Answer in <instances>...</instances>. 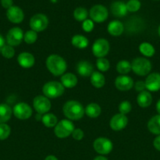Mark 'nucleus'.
<instances>
[{
	"label": "nucleus",
	"mask_w": 160,
	"mask_h": 160,
	"mask_svg": "<svg viewBox=\"0 0 160 160\" xmlns=\"http://www.w3.org/2000/svg\"><path fill=\"white\" fill-rule=\"evenodd\" d=\"M63 112L64 116L71 120H78L83 118L85 109L83 105L77 101H68L64 105Z\"/></svg>",
	"instance_id": "nucleus-1"
},
{
	"label": "nucleus",
	"mask_w": 160,
	"mask_h": 160,
	"mask_svg": "<svg viewBox=\"0 0 160 160\" xmlns=\"http://www.w3.org/2000/svg\"><path fill=\"white\" fill-rule=\"evenodd\" d=\"M46 67L49 71L54 76L64 74L67 69V63L61 56L50 55L46 59Z\"/></svg>",
	"instance_id": "nucleus-2"
},
{
	"label": "nucleus",
	"mask_w": 160,
	"mask_h": 160,
	"mask_svg": "<svg viewBox=\"0 0 160 160\" xmlns=\"http://www.w3.org/2000/svg\"><path fill=\"white\" fill-rule=\"evenodd\" d=\"M44 95L48 98H55L62 95L64 92V87L57 81H49L42 88Z\"/></svg>",
	"instance_id": "nucleus-3"
},
{
	"label": "nucleus",
	"mask_w": 160,
	"mask_h": 160,
	"mask_svg": "<svg viewBox=\"0 0 160 160\" xmlns=\"http://www.w3.org/2000/svg\"><path fill=\"white\" fill-rule=\"evenodd\" d=\"M131 68L135 73L139 76H146L152 70V64L145 58H136L131 63Z\"/></svg>",
	"instance_id": "nucleus-4"
},
{
	"label": "nucleus",
	"mask_w": 160,
	"mask_h": 160,
	"mask_svg": "<svg viewBox=\"0 0 160 160\" xmlns=\"http://www.w3.org/2000/svg\"><path fill=\"white\" fill-rule=\"evenodd\" d=\"M75 130L73 123L68 120H63L55 126L54 133L59 138H65L72 134Z\"/></svg>",
	"instance_id": "nucleus-5"
},
{
	"label": "nucleus",
	"mask_w": 160,
	"mask_h": 160,
	"mask_svg": "<svg viewBox=\"0 0 160 160\" xmlns=\"http://www.w3.org/2000/svg\"><path fill=\"white\" fill-rule=\"evenodd\" d=\"M48 18L44 14L39 13L33 16L30 20V27L35 32L44 31L48 26Z\"/></svg>",
	"instance_id": "nucleus-6"
},
{
	"label": "nucleus",
	"mask_w": 160,
	"mask_h": 160,
	"mask_svg": "<svg viewBox=\"0 0 160 160\" xmlns=\"http://www.w3.org/2000/svg\"><path fill=\"white\" fill-rule=\"evenodd\" d=\"M93 148L97 153L100 155H107L112 150V142L105 138H99L93 142Z\"/></svg>",
	"instance_id": "nucleus-7"
},
{
	"label": "nucleus",
	"mask_w": 160,
	"mask_h": 160,
	"mask_svg": "<svg viewBox=\"0 0 160 160\" xmlns=\"http://www.w3.org/2000/svg\"><path fill=\"white\" fill-rule=\"evenodd\" d=\"M89 16L93 21L97 23H102L108 18V9L102 5H96L90 9Z\"/></svg>",
	"instance_id": "nucleus-8"
},
{
	"label": "nucleus",
	"mask_w": 160,
	"mask_h": 160,
	"mask_svg": "<svg viewBox=\"0 0 160 160\" xmlns=\"http://www.w3.org/2000/svg\"><path fill=\"white\" fill-rule=\"evenodd\" d=\"M110 45L106 39H97L93 45L92 51L95 56L98 58H104L109 52Z\"/></svg>",
	"instance_id": "nucleus-9"
},
{
	"label": "nucleus",
	"mask_w": 160,
	"mask_h": 160,
	"mask_svg": "<svg viewBox=\"0 0 160 160\" xmlns=\"http://www.w3.org/2000/svg\"><path fill=\"white\" fill-rule=\"evenodd\" d=\"M24 39L23 31L20 28H13L6 34V42L11 46L19 45Z\"/></svg>",
	"instance_id": "nucleus-10"
},
{
	"label": "nucleus",
	"mask_w": 160,
	"mask_h": 160,
	"mask_svg": "<svg viewBox=\"0 0 160 160\" xmlns=\"http://www.w3.org/2000/svg\"><path fill=\"white\" fill-rule=\"evenodd\" d=\"M14 116L19 120H28L32 114V109L27 103H17L13 110Z\"/></svg>",
	"instance_id": "nucleus-11"
},
{
	"label": "nucleus",
	"mask_w": 160,
	"mask_h": 160,
	"mask_svg": "<svg viewBox=\"0 0 160 160\" xmlns=\"http://www.w3.org/2000/svg\"><path fill=\"white\" fill-rule=\"evenodd\" d=\"M33 106L35 109L39 114L46 113L51 108V103L48 98L42 95H39L35 97L33 101Z\"/></svg>",
	"instance_id": "nucleus-12"
},
{
	"label": "nucleus",
	"mask_w": 160,
	"mask_h": 160,
	"mask_svg": "<svg viewBox=\"0 0 160 160\" xmlns=\"http://www.w3.org/2000/svg\"><path fill=\"white\" fill-rule=\"evenodd\" d=\"M128 119L124 114L119 113L115 115L110 120V127L113 131H121L126 127Z\"/></svg>",
	"instance_id": "nucleus-13"
},
{
	"label": "nucleus",
	"mask_w": 160,
	"mask_h": 160,
	"mask_svg": "<svg viewBox=\"0 0 160 160\" xmlns=\"http://www.w3.org/2000/svg\"><path fill=\"white\" fill-rule=\"evenodd\" d=\"M6 16H7L8 20L13 23H21L24 17L23 10L18 6H13L7 9Z\"/></svg>",
	"instance_id": "nucleus-14"
},
{
	"label": "nucleus",
	"mask_w": 160,
	"mask_h": 160,
	"mask_svg": "<svg viewBox=\"0 0 160 160\" xmlns=\"http://www.w3.org/2000/svg\"><path fill=\"white\" fill-rule=\"evenodd\" d=\"M144 82L147 90L151 92H157L160 90V73H151L147 77Z\"/></svg>",
	"instance_id": "nucleus-15"
},
{
	"label": "nucleus",
	"mask_w": 160,
	"mask_h": 160,
	"mask_svg": "<svg viewBox=\"0 0 160 160\" xmlns=\"http://www.w3.org/2000/svg\"><path fill=\"white\" fill-rule=\"evenodd\" d=\"M115 87L120 91H128L133 86V81L130 77L121 75L116 78L115 81Z\"/></svg>",
	"instance_id": "nucleus-16"
},
{
	"label": "nucleus",
	"mask_w": 160,
	"mask_h": 160,
	"mask_svg": "<svg viewBox=\"0 0 160 160\" xmlns=\"http://www.w3.org/2000/svg\"><path fill=\"white\" fill-rule=\"evenodd\" d=\"M17 62L23 68H30L35 64V58L31 53L22 52L17 57Z\"/></svg>",
	"instance_id": "nucleus-17"
},
{
	"label": "nucleus",
	"mask_w": 160,
	"mask_h": 160,
	"mask_svg": "<svg viewBox=\"0 0 160 160\" xmlns=\"http://www.w3.org/2000/svg\"><path fill=\"white\" fill-rule=\"evenodd\" d=\"M111 12L114 16L118 17H122L126 15L127 8L126 5L121 1L115 2L111 6Z\"/></svg>",
	"instance_id": "nucleus-18"
},
{
	"label": "nucleus",
	"mask_w": 160,
	"mask_h": 160,
	"mask_svg": "<svg viewBox=\"0 0 160 160\" xmlns=\"http://www.w3.org/2000/svg\"><path fill=\"white\" fill-rule=\"evenodd\" d=\"M77 72L83 77H90L93 73V66L87 61H81L77 65Z\"/></svg>",
	"instance_id": "nucleus-19"
},
{
	"label": "nucleus",
	"mask_w": 160,
	"mask_h": 160,
	"mask_svg": "<svg viewBox=\"0 0 160 160\" xmlns=\"http://www.w3.org/2000/svg\"><path fill=\"white\" fill-rule=\"evenodd\" d=\"M77 82H78V79H77L76 76L72 73H64L61 77V84L64 88H72L75 87Z\"/></svg>",
	"instance_id": "nucleus-20"
},
{
	"label": "nucleus",
	"mask_w": 160,
	"mask_h": 160,
	"mask_svg": "<svg viewBox=\"0 0 160 160\" xmlns=\"http://www.w3.org/2000/svg\"><path fill=\"white\" fill-rule=\"evenodd\" d=\"M108 33L111 35L119 36L123 32L124 26L119 20H113L108 24Z\"/></svg>",
	"instance_id": "nucleus-21"
},
{
	"label": "nucleus",
	"mask_w": 160,
	"mask_h": 160,
	"mask_svg": "<svg viewBox=\"0 0 160 160\" xmlns=\"http://www.w3.org/2000/svg\"><path fill=\"white\" fill-rule=\"evenodd\" d=\"M147 128L152 134L160 135V114L150 119L147 123Z\"/></svg>",
	"instance_id": "nucleus-22"
},
{
	"label": "nucleus",
	"mask_w": 160,
	"mask_h": 160,
	"mask_svg": "<svg viewBox=\"0 0 160 160\" xmlns=\"http://www.w3.org/2000/svg\"><path fill=\"white\" fill-rule=\"evenodd\" d=\"M138 105L141 107L146 108L148 107L152 102V96L148 92H141V93L138 95L137 98H136Z\"/></svg>",
	"instance_id": "nucleus-23"
},
{
	"label": "nucleus",
	"mask_w": 160,
	"mask_h": 160,
	"mask_svg": "<svg viewBox=\"0 0 160 160\" xmlns=\"http://www.w3.org/2000/svg\"><path fill=\"white\" fill-rule=\"evenodd\" d=\"M12 112V109L7 104H0V123H5L9 120Z\"/></svg>",
	"instance_id": "nucleus-24"
},
{
	"label": "nucleus",
	"mask_w": 160,
	"mask_h": 160,
	"mask_svg": "<svg viewBox=\"0 0 160 160\" xmlns=\"http://www.w3.org/2000/svg\"><path fill=\"white\" fill-rule=\"evenodd\" d=\"M90 82L97 88H100L105 84V78L99 72H93L90 76Z\"/></svg>",
	"instance_id": "nucleus-25"
},
{
	"label": "nucleus",
	"mask_w": 160,
	"mask_h": 160,
	"mask_svg": "<svg viewBox=\"0 0 160 160\" xmlns=\"http://www.w3.org/2000/svg\"><path fill=\"white\" fill-rule=\"evenodd\" d=\"M100 112H101V109L97 103H90L86 106V109H85V112L86 113V115L90 118L97 117L100 114Z\"/></svg>",
	"instance_id": "nucleus-26"
},
{
	"label": "nucleus",
	"mask_w": 160,
	"mask_h": 160,
	"mask_svg": "<svg viewBox=\"0 0 160 160\" xmlns=\"http://www.w3.org/2000/svg\"><path fill=\"white\" fill-rule=\"evenodd\" d=\"M72 44L78 48H85L86 47L88 46L89 41L85 36L77 34V35L73 36V38H72Z\"/></svg>",
	"instance_id": "nucleus-27"
},
{
	"label": "nucleus",
	"mask_w": 160,
	"mask_h": 160,
	"mask_svg": "<svg viewBox=\"0 0 160 160\" xmlns=\"http://www.w3.org/2000/svg\"><path fill=\"white\" fill-rule=\"evenodd\" d=\"M139 49L141 54L147 56V57H152V56H153L155 52L154 47L150 43H148V42H143V43H141L140 45Z\"/></svg>",
	"instance_id": "nucleus-28"
},
{
	"label": "nucleus",
	"mask_w": 160,
	"mask_h": 160,
	"mask_svg": "<svg viewBox=\"0 0 160 160\" xmlns=\"http://www.w3.org/2000/svg\"><path fill=\"white\" fill-rule=\"evenodd\" d=\"M42 121L46 128H53L57 124V118L52 113H46L42 117Z\"/></svg>",
	"instance_id": "nucleus-29"
},
{
	"label": "nucleus",
	"mask_w": 160,
	"mask_h": 160,
	"mask_svg": "<svg viewBox=\"0 0 160 160\" xmlns=\"http://www.w3.org/2000/svg\"><path fill=\"white\" fill-rule=\"evenodd\" d=\"M116 70L121 74H126L132 70L131 64L127 60H121L117 63Z\"/></svg>",
	"instance_id": "nucleus-30"
},
{
	"label": "nucleus",
	"mask_w": 160,
	"mask_h": 160,
	"mask_svg": "<svg viewBox=\"0 0 160 160\" xmlns=\"http://www.w3.org/2000/svg\"><path fill=\"white\" fill-rule=\"evenodd\" d=\"M88 16L87 10L85 8L78 7L74 11V17L78 21H84L86 20Z\"/></svg>",
	"instance_id": "nucleus-31"
},
{
	"label": "nucleus",
	"mask_w": 160,
	"mask_h": 160,
	"mask_svg": "<svg viewBox=\"0 0 160 160\" xmlns=\"http://www.w3.org/2000/svg\"><path fill=\"white\" fill-rule=\"evenodd\" d=\"M11 129L9 125L6 123H0V140H6L10 134Z\"/></svg>",
	"instance_id": "nucleus-32"
},
{
	"label": "nucleus",
	"mask_w": 160,
	"mask_h": 160,
	"mask_svg": "<svg viewBox=\"0 0 160 160\" xmlns=\"http://www.w3.org/2000/svg\"><path fill=\"white\" fill-rule=\"evenodd\" d=\"M37 32L31 30L24 34V40L27 44H33L37 40Z\"/></svg>",
	"instance_id": "nucleus-33"
},
{
	"label": "nucleus",
	"mask_w": 160,
	"mask_h": 160,
	"mask_svg": "<svg viewBox=\"0 0 160 160\" xmlns=\"http://www.w3.org/2000/svg\"><path fill=\"white\" fill-rule=\"evenodd\" d=\"M97 67L100 71H107L110 68V62L105 58H98L97 60Z\"/></svg>",
	"instance_id": "nucleus-34"
},
{
	"label": "nucleus",
	"mask_w": 160,
	"mask_h": 160,
	"mask_svg": "<svg viewBox=\"0 0 160 160\" xmlns=\"http://www.w3.org/2000/svg\"><path fill=\"white\" fill-rule=\"evenodd\" d=\"M1 53L3 57L6 58V59H11L15 55V50H14V48L11 45H5L3 49H2Z\"/></svg>",
	"instance_id": "nucleus-35"
},
{
	"label": "nucleus",
	"mask_w": 160,
	"mask_h": 160,
	"mask_svg": "<svg viewBox=\"0 0 160 160\" xmlns=\"http://www.w3.org/2000/svg\"><path fill=\"white\" fill-rule=\"evenodd\" d=\"M127 10L130 12H136L141 8V2L139 0H130L126 3Z\"/></svg>",
	"instance_id": "nucleus-36"
},
{
	"label": "nucleus",
	"mask_w": 160,
	"mask_h": 160,
	"mask_svg": "<svg viewBox=\"0 0 160 160\" xmlns=\"http://www.w3.org/2000/svg\"><path fill=\"white\" fill-rule=\"evenodd\" d=\"M131 109H132L131 104H130L128 101H124L122 102H121L119 107L120 113L124 114V115L129 113V112H130V110H131Z\"/></svg>",
	"instance_id": "nucleus-37"
},
{
	"label": "nucleus",
	"mask_w": 160,
	"mask_h": 160,
	"mask_svg": "<svg viewBox=\"0 0 160 160\" xmlns=\"http://www.w3.org/2000/svg\"><path fill=\"white\" fill-rule=\"evenodd\" d=\"M93 23L91 20H86L83 21V29L86 32H90L93 29Z\"/></svg>",
	"instance_id": "nucleus-38"
},
{
	"label": "nucleus",
	"mask_w": 160,
	"mask_h": 160,
	"mask_svg": "<svg viewBox=\"0 0 160 160\" xmlns=\"http://www.w3.org/2000/svg\"><path fill=\"white\" fill-rule=\"evenodd\" d=\"M72 137H73L74 139L77 141H80L84 137V133L82 131L81 129L78 128V129H75L74 131L72 132Z\"/></svg>",
	"instance_id": "nucleus-39"
},
{
	"label": "nucleus",
	"mask_w": 160,
	"mask_h": 160,
	"mask_svg": "<svg viewBox=\"0 0 160 160\" xmlns=\"http://www.w3.org/2000/svg\"><path fill=\"white\" fill-rule=\"evenodd\" d=\"M146 88L145 86V82L142 81H139L135 84V89L138 92H144V89Z\"/></svg>",
	"instance_id": "nucleus-40"
},
{
	"label": "nucleus",
	"mask_w": 160,
	"mask_h": 160,
	"mask_svg": "<svg viewBox=\"0 0 160 160\" xmlns=\"http://www.w3.org/2000/svg\"><path fill=\"white\" fill-rule=\"evenodd\" d=\"M1 5L5 9H9L13 6V0H1Z\"/></svg>",
	"instance_id": "nucleus-41"
},
{
	"label": "nucleus",
	"mask_w": 160,
	"mask_h": 160,
	"mask_svg": "<svg viewBox=\"0 0 160 160\" xmlns=\"http://www.w3.org/2000/svg\"><path fill=\"white\" fill-rule=\"evenodd\" d=\"M153 145L155 148V149H157L158 151H160V135H158V137H156L154 139Z\"/></svg>",
	"instance_id": "nucleus-42"
},
{
	"label": "nucleus",
	"mask_w": 160,
	"mask_h": 160,
	"mask_svg": "<svg viewBox=\"0 0 160 160\" xmlns=\"http://www.w3.org/2000/svg\"><path fill=\"white\" fill-rule=\"evenodd\" d=\"M5 45V40L4 38H3V36L0 34V52H1L2 49H3V48L4 47Z\"/></svg>",
	"instance_id": "nucleus-43"
},
{
	"label": "nucleus",
	"mask_w": 160,
	"mask_h": 160,
	"mask_svg": "<svg viewBox=\"0 0 160 160\" xmlns=\"http://www.w3.org/2000/svg\"><path fill=\"white\" fill-rule=\"evenodd\" d=\"M45 160H58L54 156H48L45 158Z\"/></svg>",
	"instance_id": "nucleus-44"
},
{
	"label": "nucleus",
	"mask_w": 160,
	"mask_h": 160,
	"mask_svg": "<svg viewBox=\"0 0 160 160\" xmlns=\"http://www.w3.org/2000/svg\"><path fill=\"white\" fill-rule=\"evenodd\" d=\"M156 110L158 112V114H160V99L157 102L156 104Z\"/></svg>",
	"instance_id": "nucleus-45"
},
{
	"label": "nucleus",
	"mask_w": 160,
	"mask_h": 160,
	"mask_svg": "<svg viewBox=\"0 0 160 160\" xmlns=\"http://www.w3.org/2000/svg\"><path fill=\"white\" fill-rule=\"evenodd\" d=\"M93 160H108V159H106V158L104 157V156H97V157H96Z\"/></svg>",
	"instance_id": "nucleus-46"
},
{
	"label": "nucleus",
	"mask_w": 160,
	"mask_h": 160,
	"mask_svg": "<svg viewBox=\"0 0 160 160\" xmlns=\"http://www.w3.org/2000/svg\"><path fill=\"white\" fill-rule=\"evenodd\" d=\"M158 34H159V36H160V25H159V27H158Z\"/></svg>",
	"instance_id": "nucleus-47"
}]
</instances>
